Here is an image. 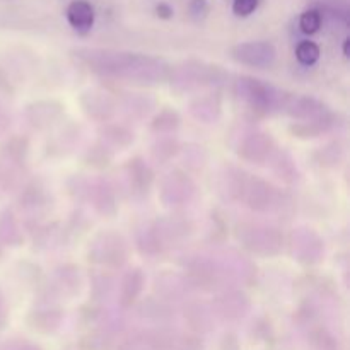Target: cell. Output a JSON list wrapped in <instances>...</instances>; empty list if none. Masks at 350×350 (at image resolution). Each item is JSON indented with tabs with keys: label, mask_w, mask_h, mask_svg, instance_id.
<instances>
[{
	"label": "cell",
	"mask_w": 350,
	"mask_h": 350,
	"mask_svg": "<svg viewBox=\"0 0 350 350\" xmlns=\"http://www.w3.org/2000/svg\"><path fill=\"white\" fill-rule=\"evenodd\" d=\"M349 44H350V40H349V38H345V41H344V55H345V57H349Z\"/></svg>",
	"instance_id": "15"
},
{
	"label": "cell",
	"mask_w": 350,
	"mask_h": 350,
	"mask_svg": "<svg viewBox=\"0 0 350 350\" xmlns=\"http://www.w3.org/2000/svg\"><path fill=\"white\" fill-rule=\"evenodd\" d=\"M262 0H232V14L236 17H248L258 9Z\"/></svg>",
	"instance_id": "12"
},
{
	"label": "cell",
	"mask_w": 350,
	"mask_h": 350,
	"mask_svg": "<svg viewBox=\"0 0 350 350\" xmlns=\"http://www.w3.org/2000/svg\"><path fill=\"white\" fill-rule=\"evenodd\" d=\"M65 16H67L72 29L77 31L79 34H88L94 26V7L88 0H74V2L68 3Z\"/></svg>",
	"instance_id": "5"
},
{
	"label": "cell",
	"mask_w": 350,
	"mask_h": 350,
	"mask_svg": "<svg viewBox=\"0 0 350 350\" xmlns=\"http://www.w3.org/2000/svg\"><path fill=\"white\" fill-rule=\"evenodd\" d=\"M321 24H323V12H321L320 7H311L301 14L299 29L308 36L317 34L321 29Z\"/></svg>",
	"instance_id": "9"
},
{
	"label": "cell",
	"mask_w": 350,
	"mask_h": 350,
	"mask_svg": "<svg viewBox=\"0 0 350 350\" xmlns=\"http://www.w3.org/2000/svg\"><path fill=\"white\" fill-rule=\"evenodd\" d=\"M238 92L255 111H270L277 101V92L258 79L241 77L238 82Z\"/></svg>",
	"instance_id": "3"
},
{
	"label": "cell",
	"mask_w": 350,
	"mask_h": 350,
	"mask_svg": "<svg viewBox=\"0 0 350 350\" xmlns=\"http://www.w3.org/2000/svg\"><path fill=\"white\" fill-rule=\"evenodd\" d=\"M144 286V275L139 269L130 270L125 275L122 282V289H120V301L123 306H130L133 301L137 299L140 293H142Z\"/></svg>",
	"instance_id": "8"
},
{
	"label": "cell",
	"mask_w": 350,
	"mask_h": 350,
	"mask_svg": "<svg viewBox=\"0 0 350 350\" xmlns=\"http://www.w3.org/2000/svg\"><path fill=\"white\" fill-rule=\"evenodd\" d=\"M320 55H321L320 46L311 40L301 41L296 48V57L297 60H299V64L308 65V67L317 64V62L320 60Z\"/></svg>",
	"instance_id": "10"
},
{
	"label": "cell",
	"mask_w": 350,
	"mask_h": 350,
	"mask_svg": "<svg viewBox=\"0 0 350 350\" xmlns=\"http://www.w3.org/2000/svg\"><path fill=\"white\" fill-rule=\"evenodd\" d=\"M208 10H211L208 0H190L188 2V14L197 23H200V21H204L208 16Z\"/></svg>",
	"instance_id": "13"
},
{
	"label": "cell",
	"mask_w": 350,
	"mask_h": 350,
	"mask_svg": "<svg viewBox=\"0 0 350 350\" xmlns=\"http://www.w3.org/2000/svg\"><path fill=\"white\" fill-rule=\"evenodd\" d=\"M166 116L167 118L164 120L163 115H159L156 118V122L152 123V129L156 130V132H171V130H174L178 125H180V118H178L176 111H170V109H166Z\"/></svg>",
	"instance_id": "11"
},
{
	"label": "cell",
	"mask_w": 350,
	"mask_h": 350,
	"mask_svg": "<svg viewBox=\"0 0 350 350\" xmlns=\"http://www.w3.org/2000/svg\"><path fill=\"white\" fill-rule=\"evenodd\" d=\"M82 106L84 111L92 118L106 120L115 111V103L109 98L108 92L103 91H88L82 96Z\"/></svg>",
	"instance_id": "6"
},
{
	"label": "cell",
	"mask_w": 350,
	"mask_h": 350,
	"mask_svg": "<svg viewBox=\"0 0 350 350\" xmlns=\"http://www.w3.org/2000/svg\"><path fill=\"white\" fill-rule=\"evenodd\" d=\"M79 57L89 65V68L99 74L126 79H154V81L166 75V65L163 62L144 55L108 50H82L79 51Z\"/></svg>",
	"instance_id": "1"
},
{
	"label": "cell",
	"mask_w": 350,
	"mask_h": 350,
	"mask_svg": "<svg viewBox=\"0 0 350 350\" xmlns=\"http://www.w3.org/2000/svg\"><path fill=\"white\" fill-rule=\"evenodd\" d=\"M156 14L161 19H171L173 17V9L166 2H161L156 5Z\"/></svg>",
	"instance_id": "14"
},
{
	"label": "cell",
	"mask_w": 350,
	"mask_h": 350,
	"mask_svg": "<svg viewBox=\"0 0 350 350\" xmlns=\"http://www.w3.org/2000/svg\"><path fill=\"white\" fill-rule=\"evenodd\" d=\"M236 62L248 67L269 68L277 58V50L269 41H248V43L236 44L231 51Z\"/></svg>",
	"instance_id": "2"
},
{
	"label": "cell",
	"mask_w": 350,
	"mask_h": 350,
	"mask_svg": "<svg viewBox=\"0 0 350 350\" xmlns=\"http://www.w3.org/2000/svg\"><path fill=\"white\" fill-rule=\"evenodd\" d=\"M239 195L248 202V205L255 211H265L269 208L272 202V188L270 185L263 183L260 180H250L248 183L243 185V190H239Z\"/></svg>",
	"instance_id": "7"
},
{
	"label": "cell",
	"mask_w": 350,
	"mask_h": 350,
	"mask_svg": "<svg viewBox=\"0 0 350 350\" xmlns=\"http://www.w3.org/2000/svg\"><path fill=\"white\" fill-rule=\"evenodd\" d=\"M92 256L94 262L105 263V265L118 267L125 262L126 256V246L120 236L106 234L101 236L98 241L94 243L92 248Z\"/></svg>",
	"instance_id": "4"
}]
</instances>
